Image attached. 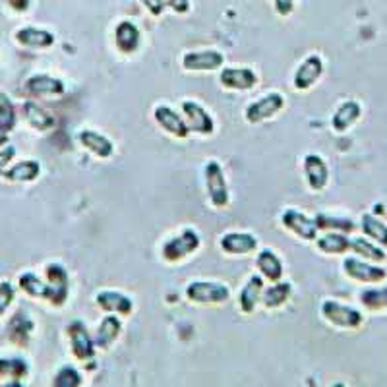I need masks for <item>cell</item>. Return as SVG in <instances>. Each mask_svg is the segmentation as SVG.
<instances>
[{
  "instance_id": "3957f363",
  "label": "cell",
  "mask_w": 387,
  "mask_h": 387,
  "mask_svg": "<svg viewBox=\"0 0 387 387\" xmlns=\"http://www.w3.org/2000/svg\"><path fill=\"white\" fill-rule=\"evenodd\" d=\"M186 298L197 304H223L231 298V289L223 283L194 281L186 287Z\"/></svg>"
},
{
  "instance_id": "8992f818",
  "label": "cell",
  "mask_w": 387,
  "mask_h": 387,
  "mask_svg": "<svg viewBox=\"0 0 387 387\" xmlns=\"http://www.w3.org/2000/svg\"><path fill=\"white\" fill-rule=\"evenodd\" d=\"M68 337L70 343H72V352L78 360H92L93 355H95V341L92 339V335L87 331L84 321H72L68 326Z\"/></svg>"
},
{
  "instance_id": "30bf717a",
  "label": "cell",
  "mask_w": 387,
  "mask_h": 387,
  "mask_svg": "<svg viewBox=\"0 0 387 387\" xmlns=\"http://www.w3.org/2000/svg\"><path fill=\"white\" fill-rule=\"evenodd\" d=\"M321 74H324V61L319 59L318 54H312L298 66V70L295 72L293 84H295L298 92H306V90H310L312 85L318 82Z\"/></svg>"
},
{
  "instance_id": "603a6c76",
  "label": "cell",
  "mask_w": 387,
  "mask_h": 387,
  "mask_svg": "<svg viewBox=\"0 0 387 387\" xmlns=\"http://www.w3.org/2000/svg\"><path fill=\"white\" fill-rule=\"evenodd\" d=\"M262 290H264V279L259 275H252L242 287V290H240V295H238V306H240V310L244 314H252L256 310Z\"/></svg>"
},
{
  "instance_id": "e575fe53",
  "label": "cell",
  "mask_w": 387,
  "mask_h": 387,
  "mask_svg": "<svg viewBox=\"0 0 387 387\" xmlns=\"http://www.w3.org/2000/svg\"><path fill=\"white\" fill-rule=\"evenodd\" d=\"M31 329H33L31 319L27 316H22V314H16L14 319L10 321V339L16 345H25L30 339Z\"/></svg>"
},
{
  "instance_id": "60d3db41",
  "label": "cell",
  "mask_w": 387,
  "mask_h": 387,
  "mask_svg": "<svg viewBox=\"0 0 387 387\" xmlns=\"http://www.w3.org/2000/svg\"><path fill=\"white\" fill-rule=\"evenodd\" d=\"M144 6L152 12L153 16H161L165 10V0H142Z\"/></svg>"
},
{
  "instance_id": "4dcf8cb0",
  "label": "cell",
  "mask_w": 387,
  "mask_h": 387,
  "mask_svg": "<svg viewBox=\"0 0 387 387\" xmlns=\"http://www.w3.org/2000/svg\"><path fill=\"white\" fill-rule=\"evenodd\" d=\"M20 287H22L23 293H27L33 298H45L51 302V287H49V283H43L39 279L35 274H23L20 277Z\"/></svg>"
},
{
  "instance_id": "7402d4cb",
  "label": "cell",
  "mask_w": 387,
  "mask_h": 387,
  "mask_svg": "<svg viewBox=\"0 0 387 387\" xmlns=\"http://www.w3.org/2000/svg\"><path fill=\"white\" fill-rule=\"evenodd\" d=\"M23 114H25V121L30 122L31 128L39 130V132H49V130H53L56 126L54 116H51L35 101H25L23 103Z\"/></svg>"
},
{
  "instance_id": "d4e9b609",
  "label": "cell",
  "mask_w": 387,
  "mask_h": 387,
  "mask_svg": "<svg viewBox=\"0 0 387 387\" xmlns=\"http://www.w3.org/2000/svg\"><path fill=\"white\" fill-rule=\"evenodd\" d=\"M258 269L262 271V275L269 279L271 283L281 281L283 277V264L281 259L277 258V254L274 250H262L258 254Z\"/></svg>"
},
{
  "instance_id": "d590c367",
  "label": "cell",
  "mask_w": 387,
  "mask_h": 387,
  "mask_svg": "<svg viewBox=\"0 0 387 387\" xmlns=\"http://www.w3.org/2000/svg\"><path fill=\"white\" fill-rule=\"evenodd\" d=\"M314 221H316L318 228H329V231H337V233H352L355 231V223L350 219L333 217V215H327V213H318Z\"/></svg>"
},
{
  "instance_id": "4fadbf2b",
  "label": "cell",
  "mask_w": 387,
  "mask_h": 387,
  "mask_svg": "<svg viewBox=\"0 0 387 387\" xmlns=\"http://www.w3.org/2000/svg\"><path fill=\"white\" fill-rule=\"evenodd\" d=\"M221 84L228 90L236 92H248L258 84V76L252 68H225L221 70Z\"/></svg>"
},
{
  "instance_id": "f6af8a7d",
  "label": "cell",
  "mask_w": 387,
  "mask_h": 387,
  "mask_svg": "<svg viewBox=\"0 0 387 387\" xmlns=\"http://www.w3.org/2000/svg\"><path fill=\"white\" fill-rule=\"evenodd\" d=\"M6 144V134L4 132H0V145Z\"/></svg>"
},
{
  "instance_id": "ba28073f",
  "label": "cell",
  "mask_w": 387,
  "mask_h": 387,
  "mask_svg": "<svg viewBox=\"0 0 387 387\" xmlns=\"http://www.w3.org/2000/svg\"><path fill=\"white\" fill-rule=\"evenodd\" d=\"M281 221L285 228H289L293 231L296 236H300L302 240H316L318 238V225H316V221L310 219L308 215H304L298 209H285L281 215Z\"/></svg>"
},
{
  "instance_id": "ee69618b",
  "label": "cell",
  "mask_w": 387,
  "mask_h": 387,
  "mask_svg": "<svg viewBox=\"0 0 387 387\" xmlns=\"http://www.w3.org/2000/svg\"><path fill=\"white\" fill-rule=\"evenodd\" d=\"M8 4L14 8L16 12H23L30 6V0H8Z\"/></svg>"
},
{
  "instance_id": "2e32d148",
  "label": "cell",
  "mask_w": 387,
  "mask_h": 387,
  "mask_svg": "<svg viewBox=\"0 0 387 387\" xmlns=\"http://www.w3.org/2000/svg\"><path fill=\"white\" fill-rule=\"evenodd\" d=\"M304 175L314 192H319L326 188L327 180H329V171H327L326 161L319 155H306L304 157Z\"/></svg>"
},
{
  "instance_id": "52a82bcc",
  "label": "cell",
  "mask_w": 387,
  "mask_h": 387,
  "mask_svg": "<svg viewBox=\"0 0 387 387\" xmlns=\"http://www.w3.org/2000/svg\"><path fill=\"white\" fill-rule=\"evenodd\" d=\"M283 106H285V97H283L281 93H269L266 97L258 99V101H254V103L248 105V109H246V121L250 122V124L264 122L275 116Z\"/></svg>"
},
{
  "instance_id": "b9f144b4",
  "label": "cell",
  "mask_w": 387,
  "mask_h": 387,
  "mask_svg": "<svg viewBox=\"0 0 387 387\" xmlns=\"http://www.w3.org/2000/svg\"><path fill=\"white\" fill-rule=\"evenodd\" d=\"M165 4L173 8L176 14H186L190 10V2L188 0H165Z\"/></svg>"
},
{
  "instance_id": "f1b7e54d",
  "label": "cell",
  "mask_w": 387,
  "mask_h": 387,
  "mask_svg": "<svg viewBox=\"0 0 387 387\" xmlns=\"http://www.w3.org/2000/svg\"><path fill=\"white\" fill-rule=\"evenodd\" d=\"M293 295V285L290 283H279L275 281V285H271L269 289L262 295V300H264V306L274 310V308H279L283 304L287 302Z\"/></svg>"
},
{
  "instance_id": "1f68e13d",
  "label": "cell",
  "mask_w": 387,
  "mask_h": 387,
  "mask_svg": "<svg viewBox=\"0 0 387 387\" xmlns=\"http://www.w3.org/2000/svg\"><path fill=\"white\" fill-rule=\"evenodd\" d=\"M350 250L355 252L357 256H362L368 262H383L387 258V254L381 250L378 244H374L372 240L366 238H350Z\"/></svg>"
},
{
  "instance_id": "e0dca14e",
  "label": "cell",
  "mask_w": 387,
  "mask_h": 387,
  "mask_svg": "<svg viewBox=\"0 0 387 387\" xmlns=\"http://www.w3.org/2000/svg\"><path fill=\"white\" fill-rule=\"evenodd\" d=\"M78 140H80V144L84 145L85 149H90L93 155H97L101 159H109L114 153L113 142L106 136H103V134L95 132V130H82Z\"/></svg>"
},
{
  "instance_id": "83f0119b",
  "label": "cell",
  "mask_w": 387,
  "mask_h": 387,
  "mask_svg": "<svg viewBox=\"0 0 387 387\" xmlns=\"http://www.w3.org/2000/svg\"><path fill=\"white\" fill-rule=\"evenodd\" d=\"M39 173H41V165L37 161H22V163H16L10 171H4V178L12 183H31L37 178Z\"/></svg>"
},
{
  "instance_id": "d6986e66",
  "label": "cell",
  "mask_w": 387,
  "mask_h": 387,
  "mask_svg": "<svg viewBox=\"0 0 387 387\" xmlns=\"http://www.w3.org/2000/svg\"><path fill=\"white\" fill-rule=\"evenodd\" d=\"M95 302L99 304V308H103L106 312H114L121 316H130L134 310V302L130 300L128 296L116 293V290H103L99 293Z\"/></svg>"
},
{
  "instance_id": "d6a6232c",
  "label": "cell",
  "mask_w": 387,
  "mask_h": 387,
  "mask_svg": "<svg viewBox=\"0 0 387 387\" xmlns=\"http://www.w3.org/2000/svg\"><path fill=\"white\" fill-rule=\"evenodd\" d=\"M30 374V366L22 358H0V378L23 380Z\"/></svg>"
},
{
  "instance_id": "8d00e7d4",
  "label": "cell",
  "mask_w": 387,
  "mask_h": 387,
  "mask_svg": "<svg viewBox=\"0 0 387 387\" xmlns=\"http://www.w3.org/2000/svg\"><path fill=\"white\" fill-rule=\"evenodd\" d=\"M16 126V111L14 105H12V101L6 97V95H2L0 93V132H12Z\"/></svg>"
},
{
  "instance_id": "836d02e7",
  "label": "cell",
  "mask_w": 387,
  "mask_h": 387,
  "mask_svg": "<svg viewBox=\"0 0 387 387\" xmlns=\"http://www.w3.org/2000/svg\"><path fill=\"white\" fill-rule=\"evenodd\" d=\"M360 304L364 306L366 310H387V287H381V289H364L360 293Z\"/></svg>"
},
{
  "instance_id": "f546056e",
  "label": "cell",
  "mask_w": 387,
  "mask_h": 387,
  "mask_svg": "<svg viewBox=\"0 0 387 387\" xmlns=\"http://www.w3.org/2000/svg\"><path fill=\"white\" fill-rule=\"evenodd\" d=\"M360 228L368 238H372L374 242L381 244V246H387V225L381 223L378 217H374L370 213L362 215L360 219Z\"/></svg>"
},
{
  "instance_id": "ac0fdd59",
  "label": "cell",
  "mask_w": 387,
  "mask_h": 387,
  "mask_svg": "<svg viewBox=\"0 0 387 387\" xmlns=\"http://www.w3.org/2000/svg\"><path fill=\"white\" fill-rule=\"evenodd\" d=\"M360 114H362V106L358 101H345V103L337 106V111L333 113L331 126H333L335 132L343 134L360 118Z\"/></svg>"
},
{
  "instance_id": "cb8c5ba5",
  "label": "cell",
  "mask_w": 387,
  "mask_h": 387,
  "mask_svg": "<svg viewBox=\"0 0 387 387\" xmlns=\"http://www.w3.org/2000/svg\"><path fill=\"white\" fill-rule=\"evenodd\" d=\"M114 37H116V47L124 54H132L140 47V30L136 23L121 22L116 25Z\"/></svg>"
},
{
  "instance_id": "44dd1931",
  "label": "cell",
  "mask_w": 387,
  "mask_h": 387,
  "mask_svg": "<svg viewBox=\"0 0 387 387\" xmlns=\"http://www.w3.org/2000/svg\"><path fill=\"white\" fill-rule=\"evenodd\" d=\"M122 331V321L116 316H105L103 321L99 324L97 333H95V347L97 349H111L113 343L118 339V335Z\"/></svg>"
},
{
  "instance_id": "ffe728a7",
  "label": "cell",
  "mask_w": 387,
  "mask_h": 387,
  "mask_svg": "<svg viewBox=\"0 0 387 387\" xmlns=\"http://www.w3.org/2000/svg\"><path fill=\"white\" fill-rule=\"evenodd\" d=\"M25 90L35 95V97H47V95H62L64 93V84L61 80H56L53 76H47V74H37V76H31L25 82Z\"/></svg>"
},
{
  "instance_id": "ab89813d",
  "label": "cell",
  "mask_w": 387,
  "mask_h": 387,
  "mask_svg": "<svg viewBox=\"0 0 387 387\" xmlns=\"http://www.w3.org/2000/svg\"><path fill=\"white\" fill-rule=\"evenodd\" d=\"M16 157L14 145H6L4 149H0V175H4V171L10 165V161Z\"/></svg>"
},
{
  "instance_id": "484cf974",
  "label": "cell",
  "mask_w": 387,
  "mask_h": 387,
  "mask_svg": "<svg viewBox=\"0 0 387 387\" xmlns=\"http://www.w3.org/2000/svg\"><path fill=\"white\" fill-rule=\"evenodd\" d=\"M16 39L31 49H47L54 43V35L51 31L35 30V27H23L16 33Z\"/></svg>"
},
{
  "instance_id": "74e56055",
  "label": "cell",
  "mask_w": 387,
  "mask_h": 387,
  "mask_svg": "<svg viewBox=\"0 0 387 387\" xmlns=\"http://www.w3.org/2000/svg\"><path fill=\"white\" fill-rule=\"evenodd\" d=\"M84 383L82 381V374L78 372L74 366H64L61 372L54 376V387H80Z\"/></svg>"
},
{
  "instance_id": "7c38bea8",
  "label": "cell",
  "mask_w": 387,
  "mask_h": 387,
  "mask_svg": "<svg viewBox=\"0 0 387 387\" xmlns=\"http://www.w3.org/2000/svg\"><path fill=\"white\" fill-rule=\"evenodd\" d=\"M47 283H49V287H51V304L54 306H62V304L66 302V298H68L70 293V281H68V274H66V269L59 264H51V266H47Z\"/></svg>"
},
{
  "instance_id": "5bb4252c",
  "label": "cell",
  "mask_w": 387,
  "mask_h": 387,
  "mask_svg": "<svg viewBox=\"0 0 387 387\" xmlns=\"http://www.w3.org/2000/svg\"><path fill=\"white\" fill-rule=\"evenodd\" d=\"M258 248V238L250 233H227L221 236V250L233 256H246Z\"/></svg>"
},
{
  "instance_id": "5b68a950",
  "label": "cell",
  "mask_w": 387,
  "mask_h": 387,
  "mask_svg": "<svg viewBox=\"0 0 387 387\" xmlns=\"http://www.w3.org/2000/svg\"><path fill=\"white\" fill-rule=\"evenodd\" d=\"M343 271L350 279H355L358 283H368V285H376V283L387 279V271L383 267L374 266L370 262H362L358 258L343 259Z\"/></svg>"
},
{
  "instance_id": "9a60e30c",
  "label": "cell",
  "mask_w": 387,
  "mask_h": 387,
  "mask_svg": "<svg viewBox=\"0 0 387 387\" xmlns=\"http://www.w3.org/2000/svg\"><path fill=\"white\" fill-rule=\"evenodd\" d=\"M223 54L219 51H202V53H186L183 56L184 70L190 72H207V70H217L223 66Z\"/></svg>"
},
{
  "instance_id": "f35d334b",
  "label": "cell",
  "mask_w": 387,
  "mask_h": 387,
  "mask_svg": "<svg viewBox=\"0 0 387 387\" xmlns=\"http://www.w3.org/2000/svg\"><path fill=\"white\" fill-rule=\"evenodd\" d=\"M12 300H14V287H12V283H0V316L10 308Z\"/></svg>"
},
{
  "instance_id": "7bdbcfd3",
  "label": "cell",
  "mask_w": 387,
  "mask_h": 387,
  "mask_svg": "<svg viewBox=\"0 0 387 387\" xmlns=\"http://www.w3.org/2000/svg\"><path fill=\"white\" fill-rule=\"evenodd\" d=\"M275 2V10H277V14L279 16H289L293 12V6H295V2L293 0H274Z\"/></svg>"
},
{
  "instance_id": "4316f807",
  "label": "cell",
  "mask_w": 387,
  "mask_h": 387,
  "mask_svg": "<svg viewBox=\"0 0 387 387\" xmlns=\"http://www.w3.org/2000/svg\"><path fill=\"white\" fill-rule=\"evenodd\" d=\"M316 246L324 254H335V256H339V254H345V252L350 250V238H347L343 233L333 231V233L321 236V238H316Z\"/></svg>"
},
{
  "instance_id": "9c48e42d",
  "label": "cell",
  "mask_w": 387,
  "mask_h": 387,
  "mask_svg": "<svg viewBox=\"0 0 387 387\" xmlns=\"http://www.w3.org/2000/svg\"><path fill=\"white\" fill-rule=\"evenodd\" d=\"M153 116H155V121H157V124H159L161 128L165 130V132H168L171 136L184 140V137H188V134H190V128H188L186 121H184L183 116L176 113V111H173L171 106H155Z\"/></svg>"
},
{
  "instance_id": "6da1fadb",
  "label": "cell",
  "mask_w": 387,
  "mask_h": 387,
  "mask_svg": "<svg viewBox=\"0 0 387 387\" xmlns=\"http://www.w3.org/2000/svg\"><path fill=\"white\" fill-rule=\"evenodd\" d=\"M319 312L326 321H329L335 327H341V329H358L364 324L362 312L352 308V306H347V304L337 302V300H326L321 304Z\"/></svg>"
},
{
  "instance_id": "7a4b0ae2",
  "label": "cell",
  "mask_w": 387,
  "mask_h": 387,
  "mask_svg": "<svg viewBox=\"0 0 387 387\" xmlns=\"http://www.w3.org/2000/svg\"><path fill=\"white\" fill-rule=\"evenodd\" d=\"M205 186H207V194L211 204L217 209H223L228 205V186L227 178H225V171L219 165V161L211 159L205 165Z\"/></svg>"
},
{
  "instance_id": "8fae6325",
  "label": "cell",
  "mask_w": 387,
  "mask_h": 387,
  "mask_svg": "<svg viewBox=\"0 0 387 387\" xmlns=\"http://www.w3.org/2000/svg\"><path fill=\"white\" fill-rule=\"evenodd\" d=\"M184 121L188 124V128L197 132V134H211L215 124L209 113L196 101H184L183 103Z\"/></svg>"
},
{
  "instance_id": "277c9868",
  "label": "cell",
  "mask_w": 387,
  "mask_h": 387,
  "mask_svg": "<svg viewBox=\"0 0 387 387\" xmlns=\"http://www.w3.org/2000/svg\"><path fill=\"white\" fill-rule=\"evenodd\" d=\"M199 235H197L196 231H192V228H186L178 236H173V238H168L165 246H163V258L167 259V262H180L186 256H190L194 252L199 248Z\"/></svg>"
}]
</instances>
